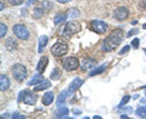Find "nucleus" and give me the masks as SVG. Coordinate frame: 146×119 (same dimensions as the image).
I'll list each match as a JSON object with an SVG mask.
<instances>
[{
    "instance_id": "obj_3",
    "label": "nucleus",
    "mask_w": 146,
    "mask_h": 119,
    "mask_svg": "<svg viewBox=\"0 0 146 119\" xmlns=\"http://www.w3.org/2000/svg\"><path fill=\"white\" fill-rule=\"evenodd\" d=\"M80 30V23L77 21H70L65 26V28H63V32H62V35L65 36V38H71L73 34L78 33Z\"/></svg>"
},
{
    "instance_id": "obj_6",
    "label": "nucleus",
    "mask_w": 146,
    "mask_h": 119,
    "mask_svg": "<svg viewBox=\"0 0 146 119\" xmlns=\"http://www.w3.org/2000/svg\"><path fill=\"white\" fill-rule=\"evenodd\" d=\"M62 66L63 68H65L66 71L68 72H71V71H74L77 69V68L79 67V61H78V58L77 57H66L65 60H63V62H62Z\"/></svg>"
},
{
    "instance_id": "obj_30",
    "label": "nucleus",
    "mask_w": 146,
    "mask_h": 119,
    "mask_svg": "<svg viewBox=\"0 0 146 119\" xmlns=\"http://www.w3.org/2000/svg\"><path fill=\"white\" fill-rule=\"evenodd\" d=\"M139 43H140V40L139 38H135L133 42H131V48H134V49H138L139 48Z\"/></svg>"
},
{
    "instance_id": "obj_31",
    "label": "nucleus",
    "mask_w": 146,
    "mask_h": 119,
    "mask_svg": "<svg viewBox=\"0 0 146 119\" xmlns=\"http://www.w3.org/2000/svg\"><path fill=\"white\" fill-rule=\"evenodd\" d=\"M129 49H130L129 45H125V46L123 48V49L121 50V51H119V55H124V54H127L128 51H129Z\"/></svg>"
},
{
    "instance_id": "obj_8",
    "label": "nucleus",
    "mask_w": 146,
    "mask_h": 119,
    "mask_svg": "<svg viewBox=\"0 0 146 119\" xmlns=\"http://www.w3.org/2000/svg\"><path fill=\"white\" fill-rule=\"evenodd\" d=\"M22 94H23V99H22V101L25 102V104H28V106H34L35 102H36V96L34 93H32V91H22Z\"/></svg>"
},
{
    "instance_id": "obj_18",
    "label": "nucleus",
    "mask_w": 146,
    "mask_h": 119,
    "mask_svg": "<svg viewBox=\"0 0 146 119\" xmlns=\"http://www.w3.org/2000/svg\"><path fill=\"white\" fill-rule=\"evenodd\" d=\"M5 46L9 51H12V50H15L17 48V43L15 42V39L13 38H7L5 40Z\"/></svg>"
},
{
    "instance_id": "obj_17",
    "label": "nucleus",
    "mask_w": 146,
    "mask_h": 119,
    "mask_svg": "<svg viewBox=\"0 0 146 119\" xmlns=\"http://www.w3.org/2000/svg\"><path fill=\"white\" fill-rule=\"evenodd\" d=\"M42 80H44V78H43V75H42V73H38V74H35V75L28 81V83H27V85H28V86L36 85V84H39Z\"/></svg>"
},
{
    "instance_id": "obj_16",
    "label": "nucleus",
    "mask_w": 146,
    "mask_h": 119,
    "mask_svg": "<svg viewBox=\"0 0 146 119\" xmlns=\"http://www.w3.org/2000/svg\"><path fill=\"white\" fill-rule=\"evenodd\" d=\"M68 108L67 107H65V106H58V108H57V112H56V118H67V116H68Z\"/></svg>"
},
{
    "instance_id": "obj_22",
    "label": "nucleus",
    "mask_w": 146,
    "mask_h": 119,
    "mask_svg": "<svg viewBox=\"0 0 146 119\" xmlns=\"http://www.w3.org/2000/svg\"><path fill=\"white\" fill-rule=\"evenodd\" d=\"M135 116L139 118H144L146 119V106H141L135 111Z\"/></svg>"
},
{
    "instance_id": "obj_25",
    "label": "nucleus",
    "mask_w": 146,
    "mask_h": 119,
    "mask_svg": "<svg viewBox=\"0 0 146 119\" xmlns=\"http://www.w3.org/2000/svg\"><path fill=\"white\" fill-rule=\"evenodd\" d=\"M60 77H61V73H60V71H58L57 68H55V69L51 72V75H50V78H51L52 80H58L60 79Z\"/></svg>"
},
{
    "instance_id": "obj_20",
    "label": "nucleus",
    "mask_w": 146,
    "mask_h": 119,
    "mask_svg": "<svg viewBox=\"0 0 146 119\" xmlns=\"http://www.w3.org/2000/svg\"><path fill=\"white\" fill-rule=\"evenodd\" d=\"M106 69V63H104L102 66H99L96 68H94L93 71L89 73V77H94V75H98V74H101V73Z\"/></svg>"
},
{
    "instance_id": "obj_13",
    "label": "nucleus",
    "mask_w": 146,
    "mask_h": 119,
    "mask_svg": "<svg viewBox=\"0 0 146 119\" xmlns=\"http://www.w3.org/2000/svg\"><path fill=\"white\" fill-rule=\"evenodd\" d=\"M50 86H51V83H50V80H46V79H44L42 80L39 84H36L34 86V91H43V90H46L49 89Z\"/></svg>"
},
{
    "instance_id": "obj_10",
    "label": "nucleus",
    "mask_w": 146,
    "mask_h": 119,
    "mask_svg": "<svg viewBox=\"0 0 146 119\" xmlns=\"http://www.w3.org/2000/svg\"><path fill=\"white\" fill-rule=\"evenodd\" d=\"M84 81L80 79V78H74V79L72 80V83L70 84V88H68V91H70V94H73L76 90H78L82 85H83Z\"/></svg>"
},
{
    "instance_id": "obj_23",
    "label": "nucleus",
    "mask_w": 146,
    "mask_h": 119,
    "mask_svg": "<svg viewBox=\"0 0 146 119\" xmlns=\"http://www.w3.org/2000/svg\"><path fill=\"white\" fill-rule=\"evenodd\" d=\"M66 16H67L68 18H77V17L79 16V11L77 10V9H70V10L67 11Z\"/></svg>"
},
{
    "instance_id": "obj_14",
    "label": "nucleus",
    "mask_w": 146,
    "mask_h": 119,
    "mask_svg": "<svg viewBox=\"0 0 146 119\" xmlns=\"http://www.w3.org/2000/svg\"><path fill=\"white\" fill-rule=\"evenodd\" d=\"M54 93L52 91H48L45 93L44 96H43V104L44 106H50L52 102H54Z\"/></svg>"
},
{
    "instance_id": "obj_34",
    "label": "nucleus",
    "mask_w": 146,
    "mask_h": 119,
    "mask_svg": "<svg viewBox=\"0 0 146 119\" xmlns=\"http://www.w3.org/2000/svg\"><path fill=\"white\" fill-rule=\"evenodd\" d=\"M57 3H60V4H67V3H70L72 1V0H56Z\"/></svg>"
},
{
    "instance_id": "obj_12",
    "label": "nucleus",
    "mask_w": 146,
    "mask_h": 119,
    "mask_svg": "<svg viewBox=\"0 0 146 119\" xmlns=\"http://www.w3.org/2000/svg\"><path fill=\"white\" fill-rule=\"evenodd\" d=\"M48 62H49V58L48 57L44 56V57L40 58V61L38 62V65H36V72H38V73H44V71L46 69Z\"/></svg>"
},
{
    "instance_id": "obj_5",
    "label": "nucleus",
    "mask_w": 146,
    "mask_h": 119,
    "mask_svg": "<svg viewBox=\"0 0 146 119\" xmlns=\"http://www.w3.org/2000/svg\"><path fill=\"white\" fill-rule=\"evenodd\" d=\"M67 51H68V46H67V44L63 43V42L55 43L52 45V48H51V54L54 55V56H57V57L66 55Z\"/></svg>"
},
{
    "instance_id": "obj_19",
    "label": "nucleus",
    "mask_w": 146,
    "mask_h": 119,
    "mask_svg": "<svg viewBox=\"0 0 146 119\" xmlns=\"http://www.w3.org/2000/svg\"><path fill=\"white\" fill-rule=\"evenodd\" d=\"M48 42H49V38H48L46 35L40 36V39H39V49H38V52H39V54L43 52V50H44L45 46H46Z\"/></svg>"
},
{
    "instance_id": "obj_40",
    "label": "nucleus",
    "mask_w": 146,
    "mask_h": 119,
    "mask_svg": "<svg viewBox=\"0 0 146 119\" xmlns=\"http://www.w3.org/2000/svg\"><path fill=\"white\" fill-rule=\"evenodd\" d=\"M73 112H74V113H77V114H78V113H80V111H78V109H74V111H73Z\"/></svg>"
},
{
    "instance_id": "obj_11",
    "label": "nucleus",
    "mask_w": 146,
    "mask_h": 119,
    "mask_svg": "<svg viewBox=\"0 0 146 119\" xmlns=\"http://www.w3.org/2000/svg\"><path fill=\"white\" fill-rule=\"evenodd\" d=\"M95 65H96V61H95V60H93V58H86V60H84V61L82 62L80 69L83 71V72H85V71L90 69V68H93Z\"/></svg>"
},
{
    "instance_id": "obj_24",
    "label": "nucleus",
    "mask_w": 146,
    "mask_h": 119,
    "mask_svg": "<svg viewBox=\"0 0 146 119\" xmlns=\"http://www.w3.org/2000/svg\"><path fill=\"white\" fill-rule=\"evenodd\" d=\"M43 15H44V10H43V9H40V7L34 9V11H33V17L35 18V20H38V18H40Z\"/></svg>"
},
{
    "instance_id": "obj_29",
    "label": "nucleus",
    "mask_w": 146,
    "mask_h": 119,
    "mask_svg": "<svg viewBox=\"0 0 146 119\" xmlns=\"http://www.w3.org/2000/svg\"><path fill=\"white\" fill-rule=\"evenodd\" d=\"M7 1L10 3L12 6H18V5H21V4H23L25 0H7Z\"/></svg>"
},
{
    "instance_id": "obj_15",
    "label": "nucleus",
    "mask_w": 146,
    "mask_h": 119,
    "mask_svg": "<svg viewBox=\"0 0 146 119\" xmlns=\"http://www.w3.org/2000/svg\"><path fill=\"white\" fill-rule=\"evenodd\" d=\"M10 88V80L5 74H1L0 75V89L1 91H5Z\"/></svg>"
},
{
    "instance_id": "obj_26",
    "label": "nucleus",
    "mask_w": 146,
    "mask_h": 119,
    "mask_svg": "<svg viewBox=\"0 0 146 119\" xmlns=\"http://www.w3.org/2000/svg\"><path fill=\"white\" fill-rule=\"evenodd\" d=\"M67 16L66 15H57L56 17L54 18V23L55 24H58V23H61V22H63L65 21V18H66Z\"/></svg>"
},
{
    "instance_id": "obj_2",
    "label": "nucleus",
    "mask_w": 146,
    "mask_h": 119,
    "mask_svg": "<svg viewBox=\"0 0 146 119\" xmlns=\"http://www.w3.org/2000/svg\"><path fill=\"white\" fill-rule=\"evenodd\" d=\"M11 73L13 78L17 80V81H23L26 78H27V69L23 65H21V63H16V65H13L12 68H11Z\"/></svg>"
},
{
    "instance_id": "obj_39",
    "label": "nucleus",
    "mask_w": 146,
    "mask_h": 119,
    "mask_svg": "<svg viewBox=\"0 0 146 119\" xmlns=\"http://www.w3.org/2000/svg\"><path fill=\"white\" fill-rule=\"evenodd\" d=\"M94 118L95 119H101V117H100V116H94Z\"/></svg>"
},
{
    "instance_id": "obj_27",
    "label": "nucleus",
    "mask_w": 146,
    "mask_h": 119,
    "mask_svg": "<svg viewBox=\"0 0 146 119\" xmlns=\"http://www.w3.org/2000/svg\"><path fill=\"white\" fill-rule=\"evenodd\" d=\"M129 100H130V96H129V95H125L124 97L122 99V101L119 102V106H118V108H121V107H124L125 104H127L128 102H129Z\"/></svg>"
},
{
    "instance_id": "obj_33",
    "label": "nucleus",
    "mask_w": 146,
    "mask_h": 119,
    "mask_svg": "<svg viewBox=\"0 0 146 119\" xmlns=\"http://www.w3.org/2000/svg\"><path fill=\"white\" fill-rule=\"evenodd\" d=\"M11 117L12 118H17V119H25L26 118L25 116H22V114H20V113H13Z\"/></svg>"
},
{
    "instance_id": "obj_37",
    "label": "nucleus",
    "mask_w": 146,
    "mask_h": 119,
    "mask_svg": "<svg viewBox=\"0 0 146 119\" xmlns=\"http://www.w3.org/2000/svg\"><path fill=\"white\" fill-rule=\"evenodd\" d=\"M0 7H1V9H0V10L3 11V10H4V3H1V4H0Z\"/></svg>"
},
{
    "instance_id": "obj_4",
    "label": "nucleus",
    "mask_w": 146,
    "mask_h": 119,
    "mask_svg": "<svg viewBox=\"0 0 146 119\" xmlns=\"http://www.w3.org/2000/svg\"><path fill=\"white\" fill-rule=\"evenodd\" d=\"M12 30H13V34H15L18 39H22V40H27L29 38V30L27 29V27L23 24H15L12 27Z\"/></svg>"
},
{
    "instance_id": "obj_21",
    "label": "nucleus",
    "mask_w": 146,
    "mask_h": 119,
    "mask_svg": "<svg viewBox=\"0 0 146 119\" xmlns=\"http://www.w3.org/2000/svg\"><path fill=\"white\" fill-rule=\"evenodd\" d=\"M68 95H71V94H70V91H68V90L62 91V93L60 94V96H58V97H57V100H56V103L58 104V106H61V104H62L63 102L66 101V97H67Z\"/></svg>"
},
{
    "instance_id": "obj_38",
    "label": "nucleus",
    "mask_w": 146,
    "mask_h": 119,
    "mask_svg": "<svg viewBox=\"0 0 146 119\" xmlns=\"http://www.w3.org/2000/svg\"><path fill=\"white\" fill-rule=\"evenodd\" d=\"M121 118H124V119H125V118H128V116H127V114H122Z\"/></svg>"
},
{
    "instance_id": "obj_28",
    "label": "nucleus",
    "mask_w": 146,
    "mask_h": 119,
    "mask_svg": "<svg viewBox=\"0 0 146 119\" xmlns=\"http://www.w3.org/2000/svg\"><path fill=\"white\" fill-rule=\"evenodd\" d=\"M0 28H1V32H0V36H1V38H4V36H5V34H6V32H7V27H6V24L1 23V24H0Z\"/></svg>"
},
{
    "instance_id": "obj_9",
    "label": "nucleus",
    "mask_w": 146,
    "mask_h": 119,
    "mask_svg": "<svg viewBox=\"0 0 146 119\" xmlns=\"http://www.w3.org/2000/svg\"><path fill=\"white\" fill-rule=\"evenodd\" d=\"M113 16L117 21H124L128 18L129 16V11H128V9L124 7V6H121V7H117L115 12H113Z\"/></svg>"
},
{
    "instance_id": "obj_36",
    "label": "nucleus",
    "mask_w": 146,
    "mask_h": 119,
    "mask_svg": "<svg viewBox=\"0 0 146 119\" xmlns=\"http://www.w3.org/2000/svg\"><path fill=\"white\" fill-rule=\"evenodd\" d=\"M140 6L146 9V0H144V1H141V3H140Z\"/></svg>"
},
{
    "instance_id": "obj_32",
    "label": "nucleus",
    "mask_w": 146,
    "mask_h": 119,
    "mask_svg": "<svg viewBox=\"0 0 146 119\" xmlns=\"http://www.w3.org/2000/svg\"><path fill=\"white\" fill-rule=\"evenodd\" d=\"M138 32H139V29H131V30H129V32H128V34H127V36H128V38H130V36H131V35H134V34H136V33H138Z\"/></svg>"
},
{
    "instance_id": "obj_1",
    "label": "nucleus",
    "mask_w": 146,
    "mask_h": 119,
    "mask_svg": "<svg viewBox=\"0 0 146 119\" xmlns=\"http://www.w3.org/2000/svg\"><path fill=\"white\" fill-rule=\"evenodd\" d=\"M123 39H124V36H123V30L122 29L112 30V33L104 40V43L101 45L102 51H106V52L113 51V50H115L118 45L122 43Z\"/></svg>"
},
{
    "instance_id": "obj_41",
    "label": "nucleus",
    "mask_w": 146,
    "mask_h": 119,
    "mask_svg": "<svg viewBox=\"0 0 146 119\" xmlns=\"http://www.w3.org/2000/svg\"><path fill=\"white\" fill-rule=\"evenodd\" d=\"M143 29H146V23H144V24H143Z\"/></svg>"
},
{
    "instance_id": "obj_7",
    "label": "nucleus",
    "mask_w": 146,
    "mask_h": 119,
    "mask_svg": "<svg viewBox=\"0 0 146 119\" xmlns=\"http://www.w3.org/2000/svg\"><path fill=\"white\" fill-rule=\"evenodd\" d=\"M91 29L94 32H96L98 34H104V33H106V30H107V24L102 21L95 20L91 22Z\"/></svg>"
},
{
    "instance_id": "obj_35",
    "label": "nucleus",
    "mask_w": 146,
    "mask_h": 119,
    "mask_svg": "<svg viewBox=\"0 0 146 119\" xmlns=\"http://www.w3.org/2000/svg\"><path fill=\"white\" fill-rule=\"evenodd\" d=\"M35 1H36V0H29V1H27L26 5H27V6H29V5H32V4L35 3Z\"/></svg>"
}]
</instances>
